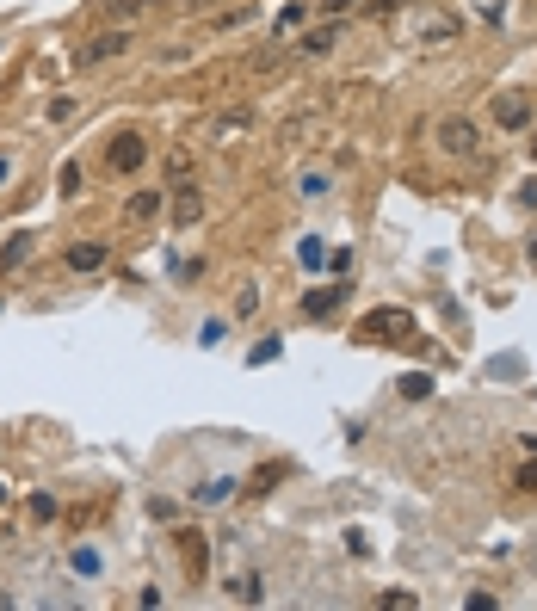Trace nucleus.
Instances as JSON below:
<instances>
[{
  "mask_svg": "<svg viewBox=\"0 0 537 611\" xmlns=\"http://www.w3.org/2000/svg\"><path fill=\"white\" fill-rule=\"evenodd\" d=\"M525 451H537V433H531V439H525Z\"/></svg>",
  "mask_w": 537,
  "mask_h": 611,
  "instance_id": "25",
  "label": "nucleus"
},
{
  "mask_svg": "<svg viewBox=\"0 0 537 611\" xmlns=\"http://www.w3.org/2000/svg\"><path fill=\"white\" fill-rule=\"evenodd\" d=\"M0 186H7V161H0Z\"/></svg>",
  "mask_w": 537,
  "mask_h": 611,
  "instance_id": "27",
  "label": "nucleus"
},
{
  "mask_svg": "<svg viewBox=\"0 0 537 611\" xmlns=\"http://www.w3.org/2000/svg\"><path fill=\"white\" fill-rule=\"evenodd\" d=\"M56 186H62V192H81V161H68V167L56 173Z\"/></svg>",
  "mask_w": 537,
  "mask_h": 611,
  "instance_id": "14",
  "label": "nucleus"
},
{
  "mask_svg": "<svg viewBox=\"0 0 537 611\" xmlns=\"http://www.w3.org/2000/svg\"><path fill=\"white\" fill-rule=\"evenodd\" d=\"M0 507H7V488H0Z\"/></svg>",
  "mask_w": 537,
  "mask_h": 611,
  "instance_id": "28",
  "label": "nucleus"
},
{
  "mask_svg": "<svg viewBox=\"0 0 537 611\" xmlns=\"http://www.w3.org/2000/svg\"><path fill=\"white\" fill-rule=\"evenodd\" d=\"M105 260H112V247H105V241H75V247L62 254L68 272H105Z\"/></svg>",
  "mask_w": 537,
  "mask_h": 611,
  "instance_id": "4",
  "label": "nucleus"
},
{
  "mask_svg": "<svg viewBox=\"0 0 537 611\" xmlns=\"http://www.w3.org/2000/svg\"><path fill=\"white\" fill-rule=\"evenodd\" d=\"M186 568L204 574V544H198V537H186Z\"/></svg>",
  "mask_w": 537,
  "mask_h": 611,
  "instance_id": "18",
  "label": "nucleus"
},
{
  "mask_svg": "<svg viewBox=\"0 0 537 611\" xmlns=\"http://www.w3.org/2000/svg\"><path fill=\"white\" fill-rule=\"evenodd\" d=\"M519 198H525V204L537 210V179H525V192H519Z\"/></svg>",
  "mask_w": 537,
  "mask_h": 611,
  "instance_id": "23",
  "label": "nucleus"
},
{
  "mask_svg": "<svg viewBox=\"0 0 537 611\" xmlns=\"http://www.w3.org/2000/svg\"><path fill=\"white\" fill-rule=\"evenodd\" d=\"M519 488H525V494H537V463H525V470H519Z\"/></svg>",
  "mask_w": 537,
  "mask_h": 611,
  "instance_id": "20",
  "label": "nucleus"
},
{
  "mask_svg": "<svg viewBox=\"0 0 537 611\" xmlns=\"http://www.w3.org/2000/svg\"><path fill=\"white\" fill-rule=\"evenodd\" d=\"M340 303H346V284H328V291H309V297H303V315L321 321V315H334Z\"/></svg>",
  "mask_w": 537,
  "mask_h": 611,
  "instance_id": "7",
  "label": "nucleus"
},
{
  "mask_svg": "<svg viewBox=\"0 0 537 611\" xmlns=\"http://www.w3.org/2000/svg\"><path fill=\"white\" fill-rule=\"evenodd\" d=\"M142 7H149V0H112V13H124V19H130V13H142Z\"/></svg>",
  "mask_w": 537,
  "mask_h": 611,
  "instance_id": "21",
  "label": "nucleus"
},
{
  "mask_svg": "<svg viewBox=\"0 0 537 611\" xmlns=\"http://www.w3.org/2000/svg\"><path fill=\"white\" fill-rule=\"evenodd\" d=\"M161 204H167L161 192H136V198H130V223H149V217H155Z\"/></svg>",
  "mask_w": 537,
  "mask_h": 611,
  "instance_id": "10",
  "label": "nucleus"
},
{
  "mask_svg": "<svg viewBox=\"0 0 537 611\" xmlns=\"http://www.w3.org/2000/svg\"><path fill=\"white\" fill-rule=\"evenodd\" d=\"M278 476H284V463H266V470L254 476V494H266V482H278Z\"/></svg>",
  "mask_w": 537,
  "mask_h": 611,
  "instance_id": "19",
  "label": "nucleus"
},
{
  "mask_svg": "<svg viewBox=\"0 0 537 611\" xmlns=\"http://www.w3.org/2000/svg\"><path fill=\"white\" fill-rule=\"evenodd\" d=\"M142 161H149V142H142L136 130L112 136V149H105V167H112V173H136Z\"/></svg>",
  "mask_w": 537,
  "mask_h": 611,
  "instance_id": "3",
  "label": "nucleus"
},
{
  "mask_svg": "<svg viewBox=\"0 0 537 611\" xmlns=\"http://www.w3.org/2000/svg\"><path fill=\"white\" fill-rule=\"evenodd\" d=\"M192 7H217V0H192Z\"/></svg>",
  "mask_w": 537,
  "mask_h": 611,
  "instance_id": "26",
  "label": "nucleus"
},
{
  "mask_svg": "<svg viewBox=\"0 0 537 611\" xmlns=\"http://www.w3.org/2000/svg\"><path fill=\"white\" fill-rule=\"evenodd\" d=\"M0 605H7V593H0Z\"/></svg>",
  "mask_w": 537,
  "mask_h": 611,
  "instance_id": "29",
  "label": "nucleus"
},
{
  "mask_svg": "<svg viewBox=\"0 0 537 611\" xmlns=\"http://www.w3.org/2000/svg\"><path fill=\"white\" fill-rule=\"evenodd\" d=\"M494 118H500V124H507V130H519V124L531 118V105H525L519 93H507V99H500V105H494Z\"/></svg>",
  "mask_w": 537,
  "mask_h": 611,
  "instance_id": "9",
  "label": "nucleus"
},
{
  "mask_svg": "<svg viewBox=\"0 0 537 611\" xmlns=\"http://www.w3.org/2000/svg\"><path fill=\"white\" fill-rule=\"evenodd\" d=\"M167 173H173V179H186V173H192V155H186V149H173V155H167Z\"/></svg>",
  "mask_w": 537,
  "mask_h": 611,
  "instance_id": "16",
  "label": "nucleus"
},
{
  "mask_svg": "<svg viewBox=\"0 0 537 611\" xmlns=\"http://www.w3.org/2000/svg\"><path fill=\"white\" fill-rule=\"evenodd\" d=\"M525 254H531V260H537V235H531V241H525Z\"/></svg>",
  "mask_w": 537,
  "mask_h": 611,
  "instance_id": "24",
  "label": "nucleus"
},
{
  "mask_svg": "<svg viewBox=\"0 0 537 611\" xmlns=\"http://www.w3.org/2000/svg\"><path fill=\"white\" fill-rule=\"evenodd\" d=\"M389 334H414V315L408 309H371L358 321V340H389Z\"/></svg>",
  "mask_w": 537,
  "mask_h": 611,
  "instance_id": "2",
  "label": "nucleus"
},
{
  "mask_svg": "<svg viewBox=\"0 0 537 611\" xmlns=\"http://www.w3.org/2000/svg\"><path fill=\"white\" fill-rule=\"evenodd\" d=\"M352 7H365V0H328V13H352Z\"/></svg>",
  "mask_w": 537,
  "mask_h": 611,
  "instance_id": "22",
  "label": "nucleus"
},
{
  "mask_svg": "<svg viewBox=\"0 0 537 611\" xmlns=\"http://www.w3.org/2000/svg\"><path fill=\"white\" fill-rule=\"evenodd\" d=\"M445 38H457V19H439V25H426V44H445Z\"/></svg>",
  "mask_w": 537,
  "mask_h": 611,
  "instance_id": "15",
  "label": "nucleus"
},
{
  "mask_svg": "<svg viewBox=\"0 0 537 611\" xmlns=\"http://www.w3.org/2000/svg\"><path fill=\"white\" fill-rule=\"evenodd\" d=\"M396 389H402V402H426V395H433V377H426V371H414V377H402Z\"/></svg>",
  "mask_w": 537,
  "mask_h": 611,
  "instance_id": "12",
  "label": "nucleus"
},
{
  "mask_svg": "<svg viewBox=\"0 0 537 611\" xmlns=\"http://www.w3.org/2000/svg\"><path fill=\"white\" fill-rule=\"evenodd\" d=\"M241 130H254V112H223V118H217V142H229V136H241Z\"/></svg>",
  "mask_w": 537,
  "mask_h": 611,
  "instance_id": "11",
  "label": "nucleus"
},
{
  "mask_svg": "<svg viewBox=\"0 0 537 611\" xmlns=\"http://www.w3.org/2000/svg\"><path fill=\"white\" fill-rule=\"evenodd\" d=\"M25 247H31V235H13V247L0 254V266H19V260H25Z\"/></svg>",
  "mask_w": 537,
  "mask_h": 611,
  "instance_id": "17",
  "label": "nucleus"
},
{
  "mask_svg": "<svg viewBox=\"0 0 537 611\" xmlns=\"http://www.w3.org/2000/svg\"><path fill=\"white\" fill-rule=\"evenodd\" d=\"M439 149H445L451 161H470V155L482 149V130H476L470 118H457V112H451V118H439Z\"/></svg>",
  "mask_w": 537,
  "mask_h": 611,
  "instance_id": "1",
  "label": "nucleus"
},
{
  "mask_svg": "<svg viewBox=\"0 0 537 611\" xmlns=\"http://www.w3.org/2000/svg\"><path fill=\"white\" fill-rule=\"evenodd\" d=\"M260 593H266V587H260L254 568H247V574H229V599H235V605H260Z\"/></svg>",
  "mask_w": 537,
  "mask_h": 611,
  "instance_id": "8",
  "label": "nucleus"
},
{
  "mask_svg": "<svg viewBox=\"0 0 537 611\" xmlns=\"http://www.w3.org/2000/svg\"><path fill=\"white\" fill-rule=\"evenodd\" d=\"M328 50H334V25H321V31L303 38V56H328Z\"/></svg>",
  "mask_w": 537,
  "mask_h": 611,
  "instance_id": "13",
  "label": "nucleus"
},
{
  "mask_svg": "<svg viewBox=\"0 0 537 611\" xmlns=\"http://www.w3.org/2000/svg\"><path fill=\"white\" fill-rule=\"evenodd\" d=\"M136 38H130V31H99V38L81 50V68H93V62H112V56H124Z\"/></svg>",
  "mask_w": 537,
  "mask_h": 611,
  "instance_id": "5",
  "label": "nucleus"
},
{
  "mask_svg": "<svg viewBox=\"0 0 537 611\" xmlns=\"http://www.w3.org/2000/svg\"><path fill=\"white\" fill-rule=\"evenodd\" d=\"M204 217V198H198V186H173V223L179 229H192Z\"/></svg>",
  "mask_w": 537,
  "mask_h": 611,
  "instance_id": "6",
  "label": "nucleus"
}]
</instances>
